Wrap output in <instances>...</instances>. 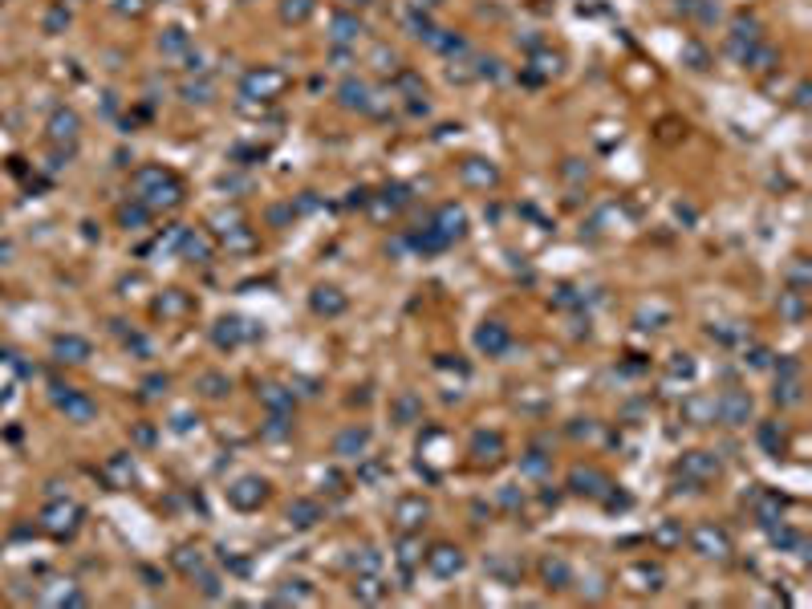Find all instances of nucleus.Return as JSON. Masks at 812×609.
Masks as SVG:
<instances>
[{
  "mask_svg": "<svg viewBox=\"0 0 812 609\" xmlns=\"http://www.w3.org/2000/svg\"><path fill=\"white\" fill-rule=\"evenodd\" d=\"M694 548H698V557H727L731 553V540H727V532L723 528H715V524H698L694 528Z\"/></svg>",
  "mask_w": 812,
  "mask_h": 609,
  "instance_id": "f257e3e1",
  "label": "nucleus"
},
{
  "mask_svg": "<svg viewBox=\"0 0 812 609\" xmlns=\"http://www.w3.org/2000/svg\"><path fill=\"white\" fill-rule=\"evenodd\" d=\"M715 415L723 422H731V426H743V422L751 419V399H747L743 390H727V394L715 402Z\"/></svg>",
  "mask_w": 812,
  "mask_h": 609,
  "instance_id": "f03ea898",
  "label": "nucleus"
},
{
  "mask_svg": "<svg viewBox=\"0 0 812 609\" xmlns=\"http://www.w3.org/2000/svg\"><path fill=\"white\" fill-rule=\"evenodd\" d=\"M77 508L73 504H53V508H45V528L53 532V537H70L73 528H77Z\"/></svg>",
  "mask_w": 812,
  "mask_h": 609,
  "instance_id": "7ed1b4c3",
  "label": "nucleus"
},
{
  "mask_svg": "<svg viewBox=\"0 0 812 609\" xmlns=\"http://www.w3.org/2000/svg\"><path fill=\"white\" fill-rule=\"evenodd\" d=\"M57 406L65 410V419H73V422H90L94 419V402L86 399V394H77V390H70L65 386V394H57Z\"/></svg>",
  "mask_w": 812,
  "mask_h": 609,
  "instance_id": "20e7f679",
  "label": "nucleus"
},
{
  "mask_svg": "<svg viewBox=\"0 0 812 609\" xmlns=\"http://www.w3.org/2000/svg\"><path fill=\"white\" fill-rule=\"evenodd\" d=\"M228 500L236 504V508H256L264 500V479H252V475H244L236 488H228Z\"/></svg>",
  "mask_w": 812,
  "mask_h": 609,
  "instance_id": "39448f33",
  "label": "nucleus"
},
{
  "mask_svg": "<svg viewBox=\"0 0 812 609\" xmlns=\"http://www.w3.org/2000/svg\"><path fill=\"white\" fill-rule=\"evenodd\" d=\"M427 561H430V569H435L439 577H451V573H459V569H463V553H459V548H451V544H439V548L430 553Z\"/></svg>",
  "mask_w": 812,
  "mask_h": 609,
  "instance_id": "423d86ee",
  "label": "nucleus"
},
{
  "mask_svg": "<svg viewBox=\"0 0 812 609\" xmlns=\"http://www.w3.org/2000/svg\"><path fill=\"white\" fill-rule=\"evenodd\" d=\"M366 443H370V431H361V426H350V431H341V435H337L334 451H337V455H345V459H354V455H361V451H366Z\"/></svg>",
  "mask_w": 812,
  "mask_h": 609,
  "instance_id": "0eeeda50",
  "label": "nucleus"
},
{
  "mask_svg": "<svg viewBox=\"0 0 812 609\" xmlns=\"http://www.w3.org/2000/svg\"><path fill=\"white\" fill-rule=\"evenodd\" d=\"M682 475H694V479H715V475H719L715 455H707V451L687 455V459H682Z\"/></svg>",
  "mask_w": 812,
  "mask_h": 609,
  "instance_id": "6e6552de",
  "label": "nucleus"
},
{
  "mask_svg": "<svg viewBox=\"0 0 812 609\" xmlns=\"http://www.w3.org/2000/svg\"><path fill=\"white\" fill-rule=\"evenodd\" d=\"M569 488H573L577 495H601V492H605V475H601V471L577 468L573 475H569Z\"/></svg>",
  "mask_w": 812,
  "mask_h": 609,
  "instance_id": "1a4fd4ad",
  "label": "nucleus"
},
{
  "mask_svg": "<svg viewBox=\"0 0 812 609\" xmlns=\"http://www.w3.org/2000/svg\"><path fill=\"white\" fill-rule=\"evenodd\" d=\"M427 512H430L427 500L410 495V500H403V504H398V524H403V528H419V524L427 520Z\"/></svg>",
  "mask_w": 812,
  "mask_h": 609,
  "instance_id": "9d476101",
  "label": "nucleus"
},
{
  "mask_svg": "<svg viewBox=\"0 0 812 609\" xmlns=\"http://www.w3.org/2000/svg\"><path fill=\"white\" fill-rule=\"evenodd\" d=\"M288 520H292L297 528H313V524L321 520V508H317L313 500H297V504L288 508Z\"/></svg>",
  "mask_w": 812,
  "mask_h": 609,
  "instance_id": "9b49d317",
  "label": "nucleus"
},
{
  "mask_svg": "<svg viewBox=\"0 0 812 609\" xmlns=\"http://www.w3.org/2000/svg\"><path fill=\"white\" fill-rule=\"evenodd\" d=\"M53 350L61 353L65 362H86V357H90V346H86L81 337H57V341H53Z\"/></svg>",
  "mask_w": 812,
  "mask_h": 609,
  "instance_id": "f8f14e48",
  "label": "nucleus"
},
{
  "mask_svg": "<svg viewBox=\"0 0 812 609\" xmlns=\"http://www.w3.org/2000/svg\"><path fill=\"white\" fill-rule=\"evenodd\" d=\"M471 451H476L479 463H492V459L500 455V435H483V431H479L476 439H471Z\"/></svg>",
  "mask_w": 812,
  "mask_h": 609,
  "instance_id": "ddd939ff",
  "label": "nucleus"
},
{
  "mask_svg": "<svg viewBox=\"0 0 812 609\" xmlns=\"http://www.w3.org/2000/svg\"><path fill=\"white\" fill-rule=\"evenodd\" d=\"M49 134H53L57 142H61V139H73V134H77V118H73L70 110H57V114H53V122H49Z\"/></svg>",
  "mask_w": 812,
  "mask_h": 609,
  "instance_id": "4468645a",
  "label": "nucleus"
},
{
  "mask_svg": "<svg viewBox=\"0 0 812 609\" xmlns=\"http://www.w3.org/2000/svg\"><path fill=\"white\" fill-rule=\"evenodd\" d=\"M503 341H508V333H503L500 325H492V329H479V350H487V353H500V350H503Z\"/></svg>",
  "mask_w": 812,
  "mask_h": 609,
  "instance_id": "2eb2a0df",
  "label": "nucleus"
},
{
  "mask_svg": "<svg viewBox=\"0 0 812 609\" xmlns=\"http://www.w3.org/2000/svg\"><path fill=\"white\" fill-rule=\"evenodd\" d=\"M106 475H110V479H118V484H130V479H134V468H130V459H126V455H114V459L106 463Z\"/></svg>",
  "mask_w": 812,
  "mask_h": 609,
  "instance_id": "dca6fc26",
  "label": "nucleus"
},
{
  "mask_svg": "<svg viewBox=\"0 0 812 609\" xmlns=\"http://www.w3.org/2000/svg\"><path fill=\"white\" fill-rule=\"evenodd\" d=\"M545 577L565 585V581H569V569H565V561H545ZM561 585H556V589H561Z\"/></svg>",
  "mask_w": 812,
  "mask_h": 609,
  "instance_id": "f3484780",
  "label": "nucleus"
},
{
  "mask_svg": "<svg viewBox=\"0 0 812 609\" xmlns=\"http://www.w3.org/2000/svg\"><path fill=\"white\" fill-rule=\"evenodd\" d=\"M800 402V386L796 382H784V386H776V402Z\"/></svg>",
  "mask_w": 812,
  "mask_h": 609,
  "instance_id": "a211bd4d",
  "label": "nucleus"
},
{
  "mask_svg": "<svg viewBox=\"0 0 812 609\" xmlns=\"http://www.w3.org/2000/svg\"><path fill=\"white\" fill-rule=\"evenodd\" d=\"M658 540H662V544H678V540H682V532H678L674 524H662V528H658Z\"/></svg>",
  "mask_w": 812,
  "mask_h": 609,
  "instance_id": "6ab92c4d",
  "label": "nucleus"
},
{
  "mask_svg": "<svg viewBox=\"0 0 812 609\" xmlns=\"http://www.w3.org/2000/svg\"><path fill=\"white\" fill-rule=\"evenodd\" d=\"M203 386H208L203 394H212V399H219V394L228 390V382H224V378H203Z\"/></svg>",
  "mask_w": 812,
  "mask_h": 609,
  "instance_id": "aec40b11",
  "label": "nucleus"
},
{
  "mask_svg": "<svg viewBox=\"0 0 812 609\" xmlns=\"http://www.w3.org/2000/svg\"><path fill=\"white\" fill-rule=\"evenodd\" d=\"M414 410H419V406H414V399H398V419H403V422L414 419Z\"/></svg>",
  "mask_w": 812,
  "mask_h": 609,
  "instance_id": "412c9836",
  "label": "nucleus"
},
{
  "mask_svg": "<svg viewBox=\"0 0 812 609\" xmlns=\"http://www.w3.org/2000/svg\"><path fill=\"white\" fill-rule=\"evenodd\" d=\"M524 468L532 471V475H540V471H545V455H540V451H532V455L524 459Z\"/></svg>",
  "mask_w": 812,
  "mask_h": 609,
  "instance_id": "4be33fe9",
  "label": "nucleus"
},
{
  "mask_svg": "<svg viewBox=\"0 0 812 609\" xmlns=\"http://www.w3.org/2000/svg\"><path fill=\"white\" fill-rule=\"evenodd\" d=\"M317 309H329V313H337V309H341V301H337V297H317Z\"/></svg>",
  "mask_w": 812,
  "mask_h": 609,
  "instance_id": "5701e85b",
  "label": "nucleus"
}]
</instances>
